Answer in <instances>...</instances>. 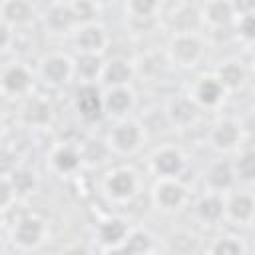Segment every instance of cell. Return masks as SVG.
<instances>
[{"mask_svg":"<svg viewBox=\"0 0 255 255\" xmlns=\"http://www.w3.org/2000/svg\"><path fill=\"white\" fill-rule=\"evenodd\" d=\"M151 167L159 177H177L183 167H185V159L181 155L179 149L175 147H163L159 151L153 153L151 157Z\"/></svg>","mask_w":255,"mask_h":255,"instance_id":"obj_5","label":"cell"},{"mask_svg":"<svg viewBox=\"0 0 255 255\" xmlns=\"http://www.w3.org/2000/svg\"><path fill=\"white\" fill-rule=\"evenodd\" d=\"M133 76V68L131 64H128L126 60H112L104 66L102 72V82L110 88H118V86H126Z\"/></svg>","mask_w":255,"mask_h":255,"instance_id":"obj_16","label":"cell"},{"mask_svg":"<svg viewBox=\"0 0 255 255\" xmlns=\"http://www.w3.org/2000/svg\"><path fill=\"white\" fill-rule=\"evenodd\" d=\"M235 179H237V175H235L233 163L223 161V159L211 163L209 169H207V173H205V181H207L209 187L215 189V191H225V189H229V187L235 183Z\"/></svg>","mask_w":255,"mask_h":255,"instance_id":"obj_12","label":"cell"},{"mask_svg":"<svg viewBox=\"0 0 255 255\" xmlns=\"http://www.w3.org/2000/svg\"><path fill=\"white\" fill-rule=\"evenodd\" d=\"M215 78L225 90H237L245 82V68L239 62H225L217 68Z\"/></svg>","mask_w":255,"mask_h":255,"instance_id":"obj_26","label":"cell"},{"mask_svg":"<svg viewBox=\"0 0 255 255\" xmlns=\"http://www.w3.org/2000/svg\"><path fill=\"white\" fill-rule=\"evenodd\" d=\"M153 249H155L153 235L145 229L129 231L128 237L124 239V243L120 247H116V251H122V253H151Z\"/></svg>","mask_w":255,"mask_h":255,"instance_id":"obj_19","label":"cell"},{"mask_svg":"<svg viewBox=\"0 0 255 255\" xmlns=\"http://www.w3.org/2000/svg\"><path fill=\"white\" fill-rule=\"evenodd\" d=\"M22 116H24V120H26L28 124H32V126H44V124L50 122L52 110H50V104H48V102H44V100H40V98H32V100L26 104Z\"/></svg>","mask_w":255,"mask_h":255,"instance_id":"obj_28","label":"cell"},{"mask_svg":"<svg viewBox=\"0 0 255 255\" xmlns=\"http://www.w3.org/2000/svg\"><path fill=\"white\" fill-rule=\"evenodd\" d=\"M253 62H255V60H253Z\"/></svg>","mask_w":255,"mask_h":255,"instance_id":"obj_40","label":"cell"},{"mask_svg":"<svg viewBox=\"0 0 255 255\" xmlns=\"http://www.w3.org/2000/svg\"><path fill=\"white\" fill-rule=\"evenodd\" d=\"M94 2H100V4H108V2H112V0H94Z\"/></svg>","mask_w":255,"mask_h":255,"instance_id":"obj_38","label":"cell"},{"mask_svg":"<svg viewBox=\"0 0 255 255\" xmlns=\"http://www.w3.org/2000/svg\"><path fill=\"white\" fill-rule=\"evenodd\" d=\"M72 10H74L78 22L92 24V20L96 18V2L94 0H76L72 4Z\"/></svg>","mask_w":255,"mask_h":255,"instance_id":"obj_34","label":"cell"},{"mask_svg":"<svg viewBox=\"0 0 255 255\" xmlns=\"http://www.w3.org/2000/svg\"><path fill=\"white\" fill-rule=\"evenodd\" d=\"M2 84H4V88L8 90V92H12V94H22V92H26L28 88H30V84H32V76H30V72L24 68V66H10L6 72H4V76H2Z\"/></svg>","mask_w":255,"mask_h":255,"instance_id":"obj_23","label":"cell"},{"mask_svg":"<svg viewBox=\"0 0 255 255\" xmlns=\"http://www.w3.org/2000/svg\"><path fill=\"white\" fill-rule=\"evenodd\" d=\"M44 233H46V227H44L42 219H38V217H22L14 227V241L24 249L36 247L38 243H42Z\"/></svg>","mask_w":255,"mask_h":255,"instance_id":"obj_6","label":"cell"},{"mask_svg":"<svg viewBox=\"0 0 255 255\" xmlns=\"http://www.w3.org/2000/svg\"><path fill=\"white\" fill-rule=\"evenodd\" d=\"M233 16H235V10L231 6V0H211L205 8V20L217 28L229 26Z\"/></svg>","mask_w":255,"mask_h":255,"instance_id":"obj_22","label":"cell"},{"mask_svg":"<svg viewBox=\"0 0 255 255\" xmlns=\"http://www.w3.org/2000/svg\"><path fill=\"white\" fill-rule=\"evenodd\" d=\"M195 211H197L199 219H203L207 223H217L225 215V203L217 193H209L197 201Z\"/></svg>","mask_w":255,"mask_h":255,"instance_id":"obj_21","label":"cell"},{"mask_svg":"<svg viewBox=\"0 0 255 255\" xmlns=\"http://www.w3.org/2000/svg\"><path fill=\"white\" fill-rule=\"evenodd\" d=\"M169 249L175 253H189L195 249V237L187 231H177L169 237Z\"/></svg>","mask_w":255,"mask_h":255,"instance_id":"obj_33","label":"cell"},{"mask_svg":"<svg viewBox=\"0 0 255 255\" xmlns=\"http://www.w3.org/2000/svg\"><path fill=\"white\" fill-rule=\"evenodd\" d=\"M76 44L80 48V52H94V54H102L106 44H108V36L104 32L102 26L98 24H84L76 36Z\"/></svg>","mask_w":255,"mask_h":255,"instance_id":"obj_11","label":"cell"},{"mask_svg":"<svg viewBox=\"0 0 255 255\" xmlns=\"http://www.w3.org/2000/svg\"><path fill=\"white\" fill-rule=\"evenodd\" d=\"M52 163L60 173H72L78 169V165L82 163V155L80 151H76L70 145H62L52 153Z\"/></svg>","mask_w":255,"mask_h":255,"instance_id":"obj_27","label":"cell"},{"mask_svg":"<svg viewBox=\"0 0 255 255\" xmlns=\"http://www.w3.org/2000/svg\"><path fill=\"white\" fill-rule=\"evenodd\" d=\"M131 106H133V94L126 86L110 88V92L104 98V108L112 116H124L131 110Z\"/></svg>","mask_w":255,"mask_h":255,"instance_id":"obj_15","label":"cell"},{"mask_svg":"<svg viewBox=\"0 0 255 255\" xmlns=\"http://www.w3.org/2000/svg\"><path fill=\"white\" fill-rule=\"evenodd\" d=\"M225 213L235 221H251L255 213V199L249 193H235L225 203Z\"/></svg>","mask_w":255,"mask_h":255,"instance_id":"obj_17","label":"cell"},{"mask_svg":"<svg viewBox=\"0 0 255 255\" xmlns=\"http://www.w3.org/2000/svg\"><path fill=\"white\" fill-rule=\"evenodd\" d=\"M237 34L243 40H249V42L255 40V12L245 14V16L239 18V22H237Z\"/></svg>","mask_w":255,"mask_h":255,"instance_id":"obj_36","label":"cell"},{"mask_svg":"<svg viewBox=\"0 0 255 255\" xmlns=\"http://www.w3.org/2000/svg\"><path fill=\"white\" fill-rule=\"evenodd\" d=\"M223 92L225 88L219 84V80L213 76V78H201L193 90V100L199 104V106H205V108H213L221 102L223 98Z\"/></svg>","mask_w":255,"mask_h":255,"instance_id":"obj_13","label":"cell"},{"mask_svg":"<svg viewBox=\"0 0 255 255\" xmlns=\"http://www.w3.org/2000/svg\"><path fill=\"white\" fill-rule=\"evenodd\" d=\"M78 22L72 6H64V4H58V6H52L46 14V24L52 32L56 34H64L68 32L74 24Z\"/></svg>","mask_w":255,"mask_h":255,"instance_id":"obj_18","label":"cell"},{"mask_svg":"<svg viewBox=\"0 0 255 255\" xmlns=\"http://www.w3.org/2000/svg\"><path fill=\"white\" fill-rule=\"evenodd\" d=\"M32 14H34L32 12V6L26 0H6L4 6H2L4 22L6 24H12V26H20V24L30 22Z\"/></svg>","mask_w":255,"mask_h":255,"instance_id":"obj_24","label":"cell"},{"mask_svg":"<svg viewBox=\"0 0 255 255\" xmlns=\"http://www.w3.org/2000/svg\"><path fill=\"white\" fill-rule=\"evenodd\" d=\"M203 52L201 40L195 34H175L169 42V56L179 66H193Z\"/></svg>","mask_w":255,"mask_h":255,"instance_id":"obj_2","label":"cell"},{"mask_svg":"<svg viewBox=\"0 0 255 255\" xmlns=\"http://www.w3.org/2000/svg\"><path fill=\"white\" fill-rule=\"evenodd\" d=\"M209 251L215 253V255H239V253H245L247 247L237 237H219L209 247Z\"/></svg>","mask_w":255,"mask_h":255,"instance_id":"obj_32","label":"cell"},{"mask_svg":"<svg viewBox=\"0 0 255 255\" xmlns=\"http://www.w3.org/2000/svg\"><path fill=\"white\" fill-rule=\"evenodd\" d=\"M251 221H253V225H255V213H253V219H251Z\"/></svg>","mask_w":255,"mask_h":255,"instance_id":"obj_39","label":"cell"},{"mask_svg":"<svg viewBox=\"0 0 255 255\" xmlns=\"http://www.w3.org/2000/svg\"><path fill=\"white\" fill-rule=\"evenodd\" d=\"M104 62H102V56L100 54H94V52H80L78 58L74 60V72L84 78V80H94L98 76H102L104 72Z\"/></svg>","mask_w":255,"mask_h":255,"instance_id":"obj_20","label":"cell"},{"mask_svg":"<svg viewBox=\"0 0 255 255\" xmlns=\"http://www.w3.org/2000/svg\"><path fill=\"white\" fill-rule=\"evenodd\" d=\"M72 72H74V64L66 56H60V54L46 58L42 64V78L52 86H60L68 82Z\"/></svg>","mask_w":255,"mask_h":255,"instance_id":"obj_8","label":"cell"},{"mask_svg":"<svg viewBox=\"0 0 255 255\" xmlns=\"http://www.w3.org/2000/svg\"><path fill=\"white\" fill-rule=\"evenodd\" d=\"M233 169L239 181H245V183L255 181V149L241 151L233 163Z\"/></svg>","mask_w":255,"mask_h":255,"instance_id":"obj_29","label":"cell"},{"mask_svg":"<svg viewBox=\"0 0 255 255\" xmlns=\"http://www.w3.org/2000/svg\"><path fill=\"white\" fill-rule=\"evenodd\" d=\"M241 139V128L233 120H223L211 129V143L217 149H231Z\"/></svg>","mask_w":255,"mask_h":255,"instance_id":"obj_14","label":"cell"},{"mask_svg":"<svg viewBox=\"0 0 255 255\" xmlns=\"http://www.w3.org/2000/svg\"><path fill=\"white\" fill-rule=\"evenodd\" d=\"M167 118L173 126H179V128L193 124L197 118V102L191 98H185V96L173 98L167 106Z\"/></svg>","mask_w":255,"mask_h":255,"instance_id":"obj_9","label":"cell"},{"mask_svg":"<svg viewBox=\"0 0 255 255\" xmlns=\"http://www.w3.org/2000/svg\"><path fill=\"white\" fill-rule=\"evenodd\" d=\"M199 22H201V16L191 6H183V8L175 10L171 16V26L177 34H193L197 30Z\"/></svg>","mask_w":255,"mask_h":255,"instance_id":"obj_25","label":"cell"},{"mask_svg":"<svg viewBox=\"0 0 255 255\" xmlns=\"http://www.w3.org/2000/svg\"><path fill=\"white\" fill-rule=\"evenodd\" d=\"M80 155H82V161H86V163H90V165H98V163H102V161L106 159L108 147H106V143L100 141V139H88V141L82 145Z\"/></svg>","mask_w":255,"mask_h":255,"instance_id":"obj_31","label":"cell"},{"mask_svg":"<svg viewBox=\"0 0 255 255\" xmlns=\"http://www.w3.org/2000/svg\"><path fill=\"white\" fill-rule=\"evenodd\" d=\"M231 6L235 10V14H239V16L255 12V0H231Z\"/></svg>","mask_w":255,"mask_h":255,"instance_id":"obj_37","label":"cell"},{"mask_svg":"<svg viewBox=\"0 0 255 255\" xmlns=\"http://www.w3.org/2000/svg\"><path fill=\"white\" fill-rule=\"evenodd\" d=\"M141 126L135 122H122L118 124L110 133V143L120 153H129L139 147L141 143Z\"/></svg>","mask_w":255,"mask_h":255,"instance_id":"obj_3","label":"cell"},{"mask_svg":"<svg viewBox=\"0 0 255 255\" xmlns=\"http://www.w3.org/2000/svg\"><path fill=\"white\" fill-rule=\"evenodd\" d=\"M159 0H129V10L135 18H151Z\"/></svg>","mask_w":255,"mask_h":255,"instance_id":"obj_35","label":"cell"},{"mask_svg":"<svg viewBox=\"0 0 255 255\" xmlns=\"http://www.w3.org/2000/svg\"><path fill=\"white\" fill-rule=\"evenodd\" d=\"M74 106H76V112L80 114V118L86 122V124H94L102 118V114L106 112L104 108V98L100 94V90L86 82L82 84L78 90H76V96H74Z\"/></svg>","mask_w":255,"mask_h":255,"instance_id":"obj_1","label":"cell"},{"mask_svg":"<svg viewBox=\"0 0 255 255\" xmlns=\"http://www.w3.org/2000/svg\"><path fill=\"white\" fill-rule=\"evenodd\" d=\"M137 189V179L135 173L129 169H118L106 179V191L114 199H129Z\"/></svg>","mask_w":255,"mask_h":255,"instance_id":"obj_7","label":"cell"},{"mask_svg":"<svg viewBox=\"0 0 255 255\" xmlns=\"http://www.w3.org/2000/svg\"><path fill=\"white\" fill-rule=\"evenodd\" d=\"M129 229H128V223L120 217H112V219H106L100 223L98 227V239L100 243H104L110 251H116V247H120L124 243V239L128 237Z\"/></svg>","mask_w":255,"mask_h":255,"instance_id":"obj_10","label":"cell"},{"mask_svg":"<svg viewBox=\"0 0 255 255\" xmlns=\"http://www.w3.org/2000/svg\"><path fill=\"white\" fill-rule=\"evenodd\" d=\"M185 187L175 181V177H163L157 185H155V191H153V199L155 203L161 207V209H177L181 207V203L185 201Z\"/></svg>","mask_w":255,"mask_h":255,"instance_id":"obj_4","label":"cell"},{"mask_svg":"<svg viewBox=\"0 0 255 255\" xmlns=\"http://www.w3.org/2000/svg\"><path fill=\"white\" fill-rule=\"evenodd\" d=\"M8 179L12 181V185H14V189H16L18 195H28V193H32L36 189V175L30 169H18L16 167L8 175Z\"/></svg>","mask_w":255,"mask_h":255,"instance_id":"obj_30","label":"cell"}]
</instances>
